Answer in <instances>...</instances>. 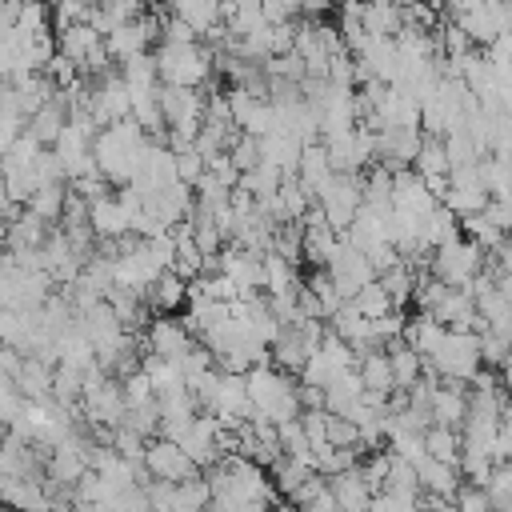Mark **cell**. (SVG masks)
I'll return each instance as SVG.
<instances>
[{"label":"cell","mask_w":512,"mask_h":512,"mask_svg":"<svg viewBox=\"0 0 512 512\" xmlns=\"http://www.w3.org/2000/svg\"><path fill=\"white\" fill-rule=\"evenodd\" d=\"M152 144H156V140H152L136 120H120V124L104 128V132L96 136V168H100V176H104L108 184H120V188L132 184Z\"/></svg>","instance_id":"1"},{"label":"cell","mask_w":512,"mask_h":512,"mask_svg":"<svg viewBox=\"0 0 512 512\" xmlns=\"http://www.w3.org/2000/svg\"><path fill=\"white\" fill-rule=\"evenodd\" d=\"M248 404H252V420L264 424H288L300 420L304 404H300V384H292L288 372H280L276 364H256L248 376Z\"/></svg>","instance_id":"2"},{"label":"cell","mask_w":512,"mask_h":512,"mask_svg":"<svg viewBox=\"0 0 512 512\" xmlns=\"http://www.w3.org/2000/svg\"><path fill=\"white\" fill-rule=\"evenodd\" d=\"M480 364H484L480 332H452V328H444V336L436 340V348L424 360V368L436 372L440 380H476Z\"/></svg>","instance_id":"3"},{"label":"cell","mask_w":512,"mask_h":512,"mask_svg":"<svg viewBox=\"0 0 512 512\" xmlns=\"http://www.w3.org/2000/svg\"><path fill=\"white\" fill-rule=\"evenodd\" d=\"M212 64H216V56L200 40L196 44H160V52H156L160 84H176V88H200L212 76Z\"/></svg>","instance_id":"4"},{"label":"cell","mask_w":512,"mask_h":512,"mask_svg":"<svg viewBox=\"0 0 512 512\" xmlns=\"http://www.w3.org/2000/svg\"><path fill=\"white\" fill-rule=\"evenodd\" d=\"M316 208H320L324 220L344 236L348 224L356 220V212L364 208V176H360V172H336L332 184L316 196Z\"/></svg>","instance_id":"5"},{"label":"cell","mask_w":512,"mask_h":512,"mask_svg":"<svg viewBox=\"0 0 512 512\" xmlns=\"http://www.w3.org/2000/svg\"><path fill=\"white\" fill-rule=\"evenodd\" d=\"M480 276V248L468 236H456L448 244L436 248L432 256V280L448 284V288H468Z\"/></svg>","instance_id":"6"},{"label":"cell","mask_w":512,"mask_h":512,"mask_svg":"<svg viewBox=\"0 0 512 512\" xmlns=\"http://www.w3.org/2000/svg\"><path fill=\"white\" fill-rule=\"evenodd\" d=\"M328 148V160L336 172H360L364 164H376V132L368 124H356V128H344V132H332L320 140Z\"/></svg>","instance_id":"7"},{"label":"cell","mask_w":512,"mask_h":512,"mask_svg":"<svg viewBox=\"0 0 512 512\" xmlns=\"http://www.w3.org/2000/svg\"><path fill=\"white\" fill-rule=\"evenodd\" d=\"M144 472H148V480H160V484H184V480H196L200 476L196 460L176 440H164V436H152L148 440V448H144Z\"/></svg>","instance_id":"8"},{"label":"cell","mask_w":512,"mask_h":512,"mask_svg":"<svg viewBox=\"0 0 512 512\" xmlns=\"http://www.w3.org/2000/svg\"><path fill=\"white\" fill-rule=\"evenodd\" d=\"M144 348H148L152 356H160V360H184V356L196 348V336H192V328H188L184 320H176V316H156V320H148V328H144Z\"/></svg>","instance_id":"9"},{"label":"cell","mask_w":512,"mask_h":512,"mask_svg":"<svg viewBox=\"0 0 512 512\" xmlns=\"http://www.w3.org/2000/svg\"><path fill=\"white\" fill-rule=\"evenodd\" d=\"M328 280L336 284V292L344 296V300H352L364 284H372L376 280V268H372V260L360 252V248H352V244H340V252L328 260Z\"/></svg>","instance_id":"10"},{"label":"cell","mask_w":512,"mask_h":512,"mask_svg":"<svg viewBox=\"0 0 512 512\" xmlns=\"http://www.w3.org/2000/svg\"><path fill=\"white\" fill-rule=\"evenodd\" d=\"M300 228H304V248H300V256H304L308 264H316V268H328V260L340 252L344 236L324 220V212H320L316 204L308 208V216L300 220Z\"/></svg>","instance_id":"11"},{"label":"cell","mask_w":512,"mask_h":512,"mask_svg":"<svg viewBox=\"0 0 512 512\" xmlns=\"http://www.w3.org/2000/svg\"><path fill=\"white\" fill-rule=\"evenodd\" d=\"M156 28H160V24H156L152 16H136L132 24H120V28L112 32V36H104V44H108V56H112V64H124V60H132V56L148 52L152 36H160Z\"/></svg>","instance_id":"12"},{"label":"cell","mask_w":512,"mask_h":512,"mask_svg":"<svg viewBox=\"0 0 512 512\" xmlns=\"http://www.w3.org/2000/svg\"><path fill=\"white\" fill-rule=\"evenodd\" d=\"M220 272L240 288V296H252L256 288H264V252L224 248L220 252Z\"/></svg>","instance_id":"13"},{"label":"cell","mask_w":512,"mask_h":512,"mask_svg":"<svg viewBox=\"0 0 512 512\" xmlns=\"http://www.w3.org/2000/svg\"><path fill=\"white\" fill-rule=\"evenodd\" d=\"M88 224L96 232V240H120V236H132V216L128 208L120 204V196H100L88 204Z\"/></svg>","instance_id":"14"},{"label":"cell","mask_w":512,"mask_h":512,"mask_svg":"<svg viewBox=\"0 0 512 512\" xmlns=\"http://www.w3.org/2000/svg\"><path fill=\"white\" fill-rule=\"evenodd\" d=\"M416 480H420V492H428L432 500H456V492H460V464L424 456V460H416Z\"/></svg>","instance_id":"15"},{"label":"cell","mask_w":512,"mask_h":512,"mask_svg":"<svg viewBox=\"0 0 512 512\" xmlns=\"http://www.w3.org/2000/svg\"><path fill=\"white\" fill-rule=\"evenodd\" d=\"M432 424H444V428H460L464 416H468V392L460 380H448V384H436L432 388Z\"/></svg>","instance_id":"16"},{"label":"cell","mask_w":512,"mask_h":512,"mask_svg":"<svg viewBox=\"0 0 512 512\" xmlns=\"http://www.w3.org/2000/svg\"><path fill=\"white\" fill-rule=\"evenodd\" d=\"M332 176H336V168H332V160H328V148H324V144H304L300 164H296V180L308 188L312 200L332 184Z\"/></svg>","instance_id":"17"},{"label":"cell","mask_w":512,"mask_h":512,"mask_svg":"<svg viewBox=\"0 0 512 512\" xmlns=\"http://www.w3.org/2000/svg\"><path fill=\"white\" fill-rule=\"evenodd\" d=\"M328 488H332V496H336L340 512H368V504H372V496H376V492L368 488V480H364L360 464H356V468H348V472L328 476Z\"/></svg>","instance_id":"18"},{"label":"cell","mask_w":512,"mask_h":512,"mask_svg":"<svg viewBox=\"0 0 512 512\" xmlns=\"http://www.w3.org/2000/svg\"><path fill=\"white\" fill-rule=\"evenodd\" d=\"M52 376H56V364H48L40 356H24V364L16 372V392L32 404H44V400H52Z\"/></svg>","instance_id":"19"},{"label":"cell","mask_w":512,"mask_h":512,"mask_svg":"<svg viewBox=\"0 0 512 512\" xmlns=\"http://www.w3.org/2000/svg\"><path fill=\"white\" fill-rule=\"evenodd\" d=\"M48 224L40 220V216H32L28 208L8 224V256H28V252H40L44 248V240H48Z\"/></svg>","instance_id":"20"},{"label":"cell","mask_w":512,"mask_h":512,"mask_svg":"<svg viewBox=\"0 0 512 512\" xmlns=\"http://www.w3.org/2000/svg\"><path fill=\"white\" fill-rule=\"evenodd\" d=\"M64 128H68V104H64V96H52L44 108H36L28 116V136H36L44 148H52Z\"/></svg>","instance_id":"21"},{"label":"cell","mask_w":512,"mask_h":512,"mask_svg":"<svg viewBox=\"0 0 512 512\" xmlns=\"http://www.w3.org/2000/svg\"><path fill=\"white\" fill-rule=\"evenodd\" d=\"M300 152H304V144H300L296 136H288V132H268V136H260V160L272 164V168H280L284 176H296Z\"/></svg>","instance_id":"22"},{"label":"cell","mask_w":512,"mask_h":512,"mask_svg":"<svg viewBox=\"0 0 512 512\" xmlns=\"http://www.w3.org/2000/svg\"><path fill=\"white\" fill-rule=\"evenodd\" d=\"M388 364H392V380H396V388H400V392H412V388L420 384L424 360H420V352H416L404 336L388 344Z\"/></svg>","instance_id":"23"},{"label":"cell","mask_w":512,"mask_h":512,"mask_svg":"<svg viewBox=\"0 0 512 512\" xmlns=\"http://www.w3.org/2000/svg\"><path fill=\"white\" fill-rule=\"evenodd\" d=\"M364 32L396 40L404 32V12L396 0H364Z\"/></svg>","instance_id":"24"},{"label":"cell","mask_w":512,"mask_h":512,"mask_svg":"<svg viewBox=\"0 0 512 512\" xmlns=\"http://www.w3.org/2000/svg\"><path fill=\"white\" fill-rule=\"evenodd\" d=\"M356 372H360V380H364V392H376V396H392V392H396L388 352H380V348L364 352L360 364H356Z\"/></svg>","instance_id":"25"},{"label":"cell","mask_w":512,"mask_h":512,"mask_svg":"<svg viewBox=\"0 0 512 512\" xmlns=\"http://www.w3.org/2000/svg\"><path fill=\"white\" fill-rule=\"evenodd\" d=\"M144 300H148V308H156V316H168L172 308H180V304L188 300V280L176 276V272H164V276L144 292Z\"/></svg>","instance_id":"26"},{"label":"cell","mask_w":512,"mask_h":512,"mask_svg":"<svg viewBox=\"0 0 512 512\" xmlns=\"http://www.w3.org/2000/svg\"><path fill=\"white\" fill-rule=\"evenodd\" d=\"M264 292H268V296L300 292V276H296V264H292L288 256L264 252Z\"/></svg>","instance_id":"27"},{"label":"cell","mask_w":512,"mask_h":512,"mask_svg":"<svg viewBox=\"0 0 512 512\" xmlns=\"http://www.w3.org/2000/svg\"><path fill=\"white\" fill-rule=\"evenodd\" d=\"M280 184H284V172L260 160L256 168H248V172L240 176V184H236V188H244V192H248L256 204H268V200L280 192Z\"/></svg>","instance_id":"28"},{"label":"cell","mask_w":512,"mask_h":512,"mask_svg":"<svg viewBox=\"0 0 512 512\" xmlns=\"http://www.w3.org/2000/svg\"><path fill=\"white\" fill-rule=\"evenodd\" d=\"M208 504H212V488L204 476L172 484V492H168V512H208Z\"/></svg>","instance_id":"29"},{"label":"cell","mask_w":512,"mask_h":512,"mask_svg":"<svg viewBox=\"0 0 512 512\" xmlns=\"http://www.w3.org/2000/svg\"><path fill=\"white\" fill-rule=\"evenodd\" d=\"M120 76H124V84H128V92H132V96H140V92H156V88H160L156 56H148V52H140V56L124 60V64H120Z\"/></svg>","instance_id":"30"},{"label":"cell","mask_w":512,"mask_h":512,"mask_svg":"<svg viewBox=\"0 0 512 512\" xmlns=\"http://www.w3.org/2000/svg\"><path fill=\"white\" fill-rule=\"evenodd\" d=\"M464 236H468L480 252H484V248H488V252H500V248H504V240H508V232L496 224V216H492L488 208L464 220Z\"/></svg>","instance_id":"31"},{"label":"cell","mask_w":512,"mask_h":512,"mask_svg":"<svg viewBox=\"0 0 512 512\" xmlns=\"http://www.w3.org/2000/svg\"><path fill=\"white\" fill-rule=\"evenodd\" d=\"M64 204H68V184H44L32 192V200L24 204L32 216H40L44 224H56L64 216Z\"/></svg>","instance_id":"32"},{"label":"cell","mask_w":512,"mask_h":512,"mask_svg":"<svg viewBox=\"0 0 512 512\" xmlns=\"http://www.w3.org/2000/svg\"><path fill=\"white\" fill-rule=\"evenodd\" d=\"M364 320H380V316H388V312H396V304H392V296L384 292V284L380 280H372V284H364L352 300H348Z\"/></svg>","instance_id":"33"},{"label":"cell","mask_w":512,"mask_h":512,"mask_svg":"<svg viewBox=\"0 0 512 512\" xmlns=\"http://www.w3.org/2000/svg\"><path fill=\"white\" fill-rule=\"evenodd\" d=\"M312 472H316L312 464H304V460H292V456H284V460H280V464L272 468V476H276V480H272V488H276L280 496H288V500H292V496H296V492H300V488L308 484V476H312Z\"/></svg>","instance_id":"34"},{"label":"cell","mask_w":512,"mask_h":512,"mask_svg":"<svg viewBox=\"0 0 512 512\" xmlns=\"http://www.w3.org/2000/svg\"><path fill=\"white\" fill-rule=\"evenodd\" d=\"M424 452L436 456V460L460 464V432H456V428H444V424H432V428L424 432Z\"/></svg>","instance_id":"35"},{"label":"cell","mask_w":512,"mask_h":512,"mask_svg":"<svg viewBox=\"0 0 512 512\" xmlns=\"http://www.w3.org/2000/svg\"><path fill=\"white\" fill-rule=\"evenodd\" d=\"M376 280L384 284V292L392 296V304H396V308H400V304L412 296V288H416V276H412L408 260H396V264H392V268H384Z\"/></svg>","instance_id":"36"},{"label":"cell","mask_w":512,"mask_h":512,"mask_svg":"<svg viewBox=\"0 0 512 512\" xmlns=\"http://www.w3.org/2000/svg\"><path fill=\"white\" fill-rule=\"evenodd\" d=\"M16 32H20V36L52 32V4H44V0H24L20 20H16Z\"/></svg>","instance_id":"37"},{"label":"cell","mask_w":512,"mask_h":512,"mask_svg":"<svg viewBox=\"0 0 512 512\" xmlns=\"http://www.w3.org/2000/svg\"><path fill=\"white\" fill-rule=\"evenodd\" d=\"M204 172H208V160H204L196 148H184V152H176V176H180V184L196 188Z\"/></svg>","instance_id":"38"},{"label":"cell","mask_w":512,"mask_h":512,"mask_svg":"<svg viewBox=\"0 0 512 512\" xmlns=\"http://www.w3.org/2000/svg\"><path fill=\"white\" fill-rule=\"evenodd\" d=\"M328 444H336V448H360V432H356V424H352L348 416L328 412Z\"/></svg>","instance_id":"39"},{"label":"cell","mask_w":512,"mask_h":512,"mask_svg":"<svg viewBox=\"0 0 512 512\" xmlns=\"http://www.w3.org/2000/svg\"><path fill=\"white\" fill-rule=\"evenodd\" d=\"M160 36H164V44H196L200 36H196V28L192 24H184L180 16H172L168 12V20L160 24Z\"/></svg>","instance_id":"40"},{"label":"cell","mask_w":512,"mask_h":512,"mask_svg":"<svg viewBox=\"0 0 512 512\" xmlns=\"http://www.w3.org/2000/svg\"><path fill=\"white\" fill-rule=\"evenodd\" d=\"M456 512H496V508H492L488 492L472 484V488H460L456 492Z\"/></svg>","instance_id":"41"},{"label":"cell","mask_w":512,"mask_h":512,"mask_svg":"<svg viewBox=\"0 0 512 512\" xmlns=\"http://www.w3.org/2000/svg\"><path fill=\"white\" fill-rule=\"evenodd\" d=\"M368 512H416V504H408L400 496H388V492H376L372 504H368Z\"/></svg>","instance_id":"42"},{"label":"cell","mask_w":512,"mask_h":512,"mask_svg":"<svg viewBox=\"0 0 512 512\" xmlns=\"http://www.w3.org/2000/svg\"><path fill=\"white\" fill-rule=\"evenodd\" d=\"M328 8H332V0H300V12H304L308 20H320Z\"/></svg>","instance_id":"43"},{"label":"cell","mask_w":512,"mask_h":512,"mask_svg":"<svg viewBox=\"0 0 512 512\" xmlns=\"http://www.w3.org/2000/svg\"><path fill=\"white\" fill-rule=\"evenodd\" d=\"M504 380H508V392H512V356H508V364H504Z\"/></svg>","instance_id":"44"},{"label":"cell","mask_w":512,"mask_h":512,"mask_svg":"<svg viewBox=\"0 0 512 512\" xmlns=\"http://www.w3.org/2000/svg\"><path fill=\"white\" fill-rule=\"evenodd\" d=\"M8 244V220H0V248Z\"/></svg>","instance_id":"45"},{"label":"cell","mask_w":512,"mask_h":512,"mask_svg":"<svg viewBox=\"0 0 512 512\" xmlns=\"http://www.w3.org/2000/svg\"><path fill=\"white\" fill-rule=\"evenodd\" d=\"M0 188H4V176H0Z\"/></svg>","instance_id":"46"}]
</instances>
